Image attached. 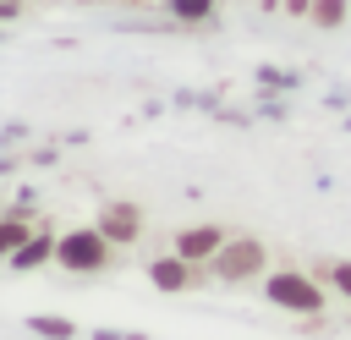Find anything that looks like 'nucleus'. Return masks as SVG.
I'll list each match as a JSON object with an SVG mask.
<instances>
[{
    "label": "nucleus",
    "instance_id": "f257e3e1",
    "mask_svg": "<svg viewBox=\"0 0 351 340\" xmlns=\"http://www.w3.org/2000/svg\"><path fill=\"white\" fill-rule=\"evenodd\" d=\"M55 263H66V269H77V274H93V269H104L110 263V236L93 225V230H66L60 241H55Z\"/></svg>",
    "mask_w": 351,
    "mask_h": 340
},
{
    "label": "nucleus",
    "instance_id": "f03ea898",
    "mask_svg": "<svg viewBox=\"0 0 351 340\" xmlns=\"http://www.w3.org/2000/svg\"><path fill=\"white\" fill-rule=\"evenodd\" d=\"M269 302L274 307H291V313H318L324 307V291L307 280V274H269Z\"/></svg>",
    "mask_w": 351,
    "mask_h": 340
},
{
    "label": "nucleus",
    "instance_id": "7ed1b4c3",
    "mask_svg": "<svg viewBox=\"0 0 351 340\" xmlns=\"http://www.w3.org/2000/svg\"><path fill=\"white\" fill-rule=\"evenodd\" d=\"M258 269H263V241H252V236L225 241V247L214 252V274H219V280H247V274H258Z\"/></svg>",
    "mask_w": 351,
    "mask_h": 340
},
{
    "label": "nucleus",
    "instance_id": "20e7f679",
    "mask_svg": "<svg viewBox=\"0 0 351 340\" xmlns=\"http://www.w3.org/2000/svg\"><path fill=\"white\" fill-rule=\"evenodd\" d=\"M99 230L110 236V247H126V241L143 230V214H137V203H104V214H99Z\"/></svg>",
    "mask_w": 351,
    "mask_h": 340
},
{
    "label": "nucleus",
    "instance_id": "39448f33",
    "mask_svg": "<svg viewBox=\"0 0 351 340\" xmlns=\"http://www.w3.org/2000/svg\"><path fill=\"white\" fill-rule=\"evenodd\" d=\"M219 247H225V230H219V225H192V230L176 236V252H181L186 263H208Z\"/></svg>",
    "mask_w": 351,
    "mask_h": 340
},
{
    "label": "nucleus",
    "instance_id": "423d86ee",
    "mask_svg": "<svg viewBox=\"0 0 351 340\" xmlns=\"http://www.w3.org/2000/svg\"><path fill=\"white\" fill-rule=\"evenodd\" d=\"M154 285H165V291H186L192 285V263L181 258V252H170V258H154Z\"/></svg>",
    "mask_w": 351,
    "mask_h": 340
},
{
    "label": "nucleus",
    "instance_id": "0eeeda50",
    "mask_svg": "<svg viewBox=\"0 0 351 340\" xmlns=\"http://www.w3.org/2000/svg\"><path fill=\"white\" fill-rule=\"evenodd\" d=\"M49 258H55V241H49V236H27V241L11 252L16 269H38V263H49Z\"/></svg>",
    "mask_w": 351,
    "mask_h": 340
},
{
    "label": "nucleus",
    "instance_id": "6e6552de",
    "mask_svg": "<svg viewBox=\"0 0 351 340\" xmlns=\"http://www.w3.org/2000/svg\"><path fill=\"white\" fill-rule=\"evenodd\" d=\"M176 22H208L214 16V0H165Z\"/></svg>",
    "mask_w": 351,
    "mask_h": 340
},
{
    "label": "nucleus",
    "instance_id": "1a4fd4ad",
    "mask_svg": "<svg viewBox=\"0 0 351 340\" xmlns=\"http://www.w3.org/2000/svg\"><path fill=\"white\" fill-rule=\"evenodd\" d=\"M22 241H27V219H16V214H11V219H0V258H11Z\"/></svg>",
    "mask_w": 351,
    "mask_h": 340
},
{
    "label": "nucleus",
    "instance_id": "9d476101",
    "mask_svg": "<svg viewBox=\"0 0 351 340\" xmlns=\"http://www.w3.org/2000/svg\"><path fill=\"white\" fill-rule=\"evenodd\" d=\"M318 27H340L346 22V0H313V11H307Z\"/></svg>",
    "mask_w": 351,
    "mask_h": 340
},
{
    "label": "nucleus",
    "instance_id": "9b49d317",
    "mask_svg": "<svg viewBox=\"0 0 351 340\" xmlns=\"http://www.w3.org/2000/svg\"><path fill=\"white\" fill-rule=\"evenodd\" d=\"M33 324H38L49 340H66V335H71V324H66V318H33Z\"/></svg>",
    "mask_w": 351,
    "mask_h": 340
},
{
    "label": "nucleus",
    "instance_id": "f8f14e48",
    "mask_svg": "<svg viewBox=\"0 0 351 340\" xmlns=\"http://www.w3.org/2000/svg\"><path fill=\"white\" fill-rule=\"evenodd\" d=\"M329 280H335V285L351 296V263H335V269H329Z\"/></svg>",
    "mask_w": 351,
    "mask_h": 340
},
{
    "label": "nucleus",
    "instance_id": "ddd939ff",
    "mask_svg": "<svg viewBox=\"0 0 351 340\" xmlns=\"http://www.w3.org/2000/svg\"><path fill=\"white\" fill-rule=\"evenodd\" d=\"M285 11H291V16H307V11H313V0H285Z\"/></svg>",
    "mask_w": 351,
    "mask_h": 340
},
{
    "label": "nucleus",
    "instance_id": "4468645a",
    "mask_svg": "<svg viewBox=\"0 0 351 340\" xmlns=\"http://www.w3.org/2000/svg\"><path fill=\"white\" fill-rule=\"evenodd\" d=\"M16 11H22V0H0V22H5V16H16Z\"/></svg>",
    "mask_w": 351,
    "mask_h": 340
}]
</instances>
